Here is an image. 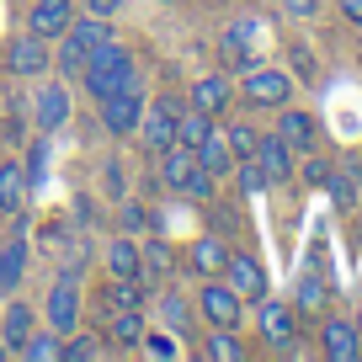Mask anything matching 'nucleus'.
I'll use <instances>...</instances> for the list:
<instances>
[{"mask_svg": "<svg viewBox=\"0 0 362 362\" xmlns=\"http://www.w3.org/2000/svg\"><path fill=\"white\" fill-rule=\"evenodd\" d=\"M107 325H112V341H117V346H139V341H144V315H139V309H117Z\"/></svg>", "mask_w": 362, "mask_h": 362, "instance_id": "nucleus-28", "label": "nucleus"}, {"mask_svg": "<svg viewBox=\"0 0 362 362\" xmlns=\"http://www.w3.org/2000/svg\"><path fill=\"white\" fill-rule=\"evenodd\" d=\"M325 187H330V197H336L341 208H351V203H357V187H351V176H341V170H330V176H325Z\"/></svg>", "mask_w": 362, "mask_h": 362, "instance_id": "nucleus-37", "label": "nucleus"}, {"mask_svg": "<svg viewBox=\"0 0 362 362\" xmlns=\"http://www.w3.org/2000/svg\"><path fill=\"white\" fill-rule=\"evenodd\" d=\"M192 304H197V315H203L208 325H229V330H235L240 315H245V298H240L224 277H203V288H197Z\"/></svg>", "mask_w": 362, "mask_h": 362, "instance_id": "nucleus-3", "label": "nucleus"}, {"mask_svg": "<svg viewBox=\"0 0 362 362\" xmlns=\"http://www.w3.org/2000/svg\"><path fill=\"white\" fill-rule=\"evenodd\" d=\"M357 330H362V298H357Z\"/></svg>", "mask_w": 362, "mask_h": 362, "instance_id": "nucleus-45", "label": "nucleus"}, {"mask_svg": "<svg viewBox=\"0 0 362 362\" xmlns=\"http://www.w3.org/2000/svg\"><path fill=\"white\" fill-rule=\"evenodd\" d=\"M75 325H80V288H75V272H69L64 283H54V293H48V330L69 336Z\"/></svg>", "mask_w": 362, "mask_h": 362, "instance_id": "nucleus-12", "label": "nucleus"}, {"mask_svg": "<svg viewBox=\"0 0 362 362\" xmlns=\"http://www.w3.org/2000/svg\"><path fill=\"white\" fill-rule=\"evenodd\" d=\"M6 69H11L16 80L48 75V37H37V33H22V37H11V48H6Z\"/></svg>", "mask_w": 362, "mask_h": 362, "instance_id": "nucleus-8", "label": "nucleus"}, {"mask_svg": "<svg viewBox=\"0 0 362 362\" xmlns=\"http://www.w3.org/2000/svg\"><path fill=\"white\" fill-rule=\"evenodd\" d=\"M224 139H229V149H235V165H240V160H250V155H256L261 128H256V123H229V128H224Z\"/></svg>", "mask_w": 362, "mask_h": 362, "instance_id": "nucleus-30", "label": "nucleus"}, {"mask_svg": "<svg viewBox=\"0 0 362 362\" xmlns=\"http://www.w3.org/2000/svg\"><path fill=\"white\" fill-rule=\"evenodd\" d=\"M218 117H208V112H197V107H181V117H176V144H187V149H197L208 139V128H214Z\"/></svg>", "mask_w": 362, "mask_h": 362, "instance_id": "nucleus-25", "label": "nucleus"}, {"mask_svg": "<svg viewBox=\"0 0 362 362\" xmlns=\"http://www.w3.org/2000/svg\"><path fill=\"white\" fill-rule=\"evenodd\" d=\"M0 336L11 341V346H22V341L33 336V309H27V304H6V315H0Z\"/></svg>", "mask_w": 362, "mask_h": 362, "instance_id": "nucleus-27", "label": "nucleus"}, {"mask_svg": "<svg viewBox=\"0 0 362 362\" xmlns=\"http://www.w3.org/2000/svg\"><path fill=\"white\" fill-rule=\"evenodd\" d=\"M218 54H224V64H250V43L235 33V27H229V33L218 37Z\"/></svg>", "mask_w": 362, "mask_h": 362, "instance_id": "nucleus-34", "label": "nucleus"}, {"mask_svg": "<svg viewBox=\"0 0 362 362\" xmlns=\"http://www.w3.org/2000/svg\"><path fill=\"white\" fill-rule=\"evenodd\" d=\"M256 325H261V336H267L272 346H293V336H298V315L283 304V298H261Z\"/></svg>", "mask_w": 362, "mask_h": 362, "instance_id": "nucleus-11", "label": "nucleus"}, {"mask_svg": "<svg viewBox=\"0 0 362 362\" xmlns=\"http://www.w3.org/2000/svg\"><path fill=\"white\" fill-rule=\"evenodd\" d=\"M59 357H64V362H96V357H102V341L80 336V341H69V346H59Z\"/></svg>", "mask_w": 362, "mask_h": 362, "instance_id": "nucleus-33", "label": "nucleus"}, {"mask_svg": "<svg viewBox=\"0 0 362 362\" xmlns=\"http://www.w3.org/2000/svg\"><path fill=\"white\" fill-rule=\"evenodd\" d=\"M320 351H325L330 362H357L362 357L357 320H325V325H320Z\"/></svg>", "mask_w": 362, "mask_h": 362, "instance_id": "nucleus-9", "label": "nucleus"}, {"mask_svg": "<svg viewBox=\"0 0 362 362\" xmlns=\"http://www.w3.org/2000/svg\"><path fill=\"white\" fill-rule=\"evenodd\" d=\"M59 69H64L69 80H80V75H86V48H75V43L64 37V48H59Z\"/></svg>", "mask_w": 362, "mask_h": 362, "instance_id": "nucleus-35", "label": "nucleus"}, {"mask_svg": "<svg viewBox=\"0 0 362 362\" xmlns=\"http://www.w3.org/2000/svg\"><path fill=\"white\" fill-rule=\"evenodd\" d=\"M69 16H75V0H33V11H27V33H37V37H64Z\"/></svg>", "mask_w": 362, "mask_h": 362, "instance_id": "nucleus-13", "label": "nucleus"}, {"mask_svg": "<svg viewBox=\"0 0 362 362\" xmlns=\"http://www.w3.org/2000/svg\"><path fill=\"white\" fill-rule=\"evenodd\" d=\"M235 102V86H229V75H203L192 86V107L208 117H224V107Z\"/></svg>", "mask_w": 362, "mask_h": 362, "instance_id": "nucleus-16", "label": "nucleus"}, {"mask_svg": "<svg viewBox=\"0 0 362 362\" xmlns=\"http://www.w3.org/2000/svg\"><path fill=\"white\" fill-rule=\"evenodd\" d=\"M107 272H112V277H144V250H139L134 235H117L112 245H107Z\"/></svg>", "mask_w": 362, "mask_h": 362, "instance_id": "nucleus-19", "label": "nucleus"}, {"mask_svg": "<svg viewBox=\"0 0 362 362\" xmlns=\"http://www.w3.org/2000/svg\"><path fill=\"white\" fill-rule=\"evenodd\" d=\"M80 6H86V11H90V16H112V11H117V6H123V0H80Z\"/></svg>", "mask_w": 362, "mask_h": 362, "instance_id": "nucleus-39", "label": "nucleus"}, {"mask_svg": "<svg viewBox=\"0 0 362 362\" xmlns=\"http://www.w3.org/2000/svg\"><path fill=\"white\" fill-rule=\"evenodd\" d=\"M283 6H288L293 16H315V6H320V0H283Z\"/></svg>", "mask_w": 362, "mask_h": 362, "instance_id": "nucleus-42", "label": "nucleus"}, {"mask_svg": "<svg viewBox=\"0 0 362 362\" xmlns=\"http://www.w3.org/2000/svg\"><path fill=\"white\" fill-rule=\"evenodd\" d=\"M325 277H320V272L315 267H309V272H298V293H293V304L298 309H304V315H315V309H325Z\"/></svg>", "mask_w": 362, "mask_h": 362, "instance_id": "nucleus-26", "label": "nucleus"}, {"mask_svg": "<svg viewBox=\"0 0 362 362\" xmlns=\"http://www.w3.org/2000/svg\"><path fill=\"white\" fill-rule=\"evenodd\" d=\"M64 37H69V43H75V48H86V59H90V48H102L107 43V37H117L112 33V27H107V16H80V22H75V16H69V27H64Z\"/></svg>", "mask_w": 362, "mask_h": 362, "instance_id": "nucleus-21", "label": "nucleus"}, {"mask_svg": "<svg viewBox=\"0 0 362 362\" xmlns=\"http://www.w3.org/2000/svg\"><path fill=\"white\" fill-rule=\"evenodd\" d=\"M293 69L298 75H315V54H309V48H293Z\"/></svg>", "mask_w": 362, "mask_h": 362, "instance_id": "nucleus-40", "label": "nucleus"}, {"mask_svg": "<svg viewBox=\"0 0 362 362\" xmlns=\"http://www.w3.org/2000/svg\"><path fill=\"white\" fill-rule=\"evenodd\" d=\"M22 272H27V245L22 240H6V245H0V293H16V288H22Z\"/></svg>", "mask_w": 362, "mask_h": 362, "instance_id": "nucleus-24", "label": "nucleus"}, {"mask_svg": "<svg viewBox=\"0 0 362 362\" xmlns=\"http://www.w3.org/2000/svg\"><path fill=\"white\" fill-rule=\"evenodd\" d=\"M261 165V176H267V187H283V181H293V149L283 144L277 134H261V144H256V155H250Z\"/></svg>", "mask_w": 362, "mask_h": 362, "instance_id": "nucleus-10", "label": "nucleus"}, {"mask_svg": "<svg viewBox=\"0 0 362 362\" xmlns=\"http://www.w3.org/2000/svg\"><path fill=\"white\" fill-rule=\"evenodd\" d=\"M48 165H54V149H48V134L43 139H33V149H27V187H43L48 181Z\"/></svg>", "mask_w": 362, "mask_h": 362, "instance_id": "nucleus-29", "label": "nucleus"}, {"mask_svg": "<svg viewBox=\"0 0 362 362\" xmlns=\"http://www.w3.org/2000/svg\"><path fill=\"white\" fill-rule=\"evenodd\" d=\"M176 117H181V102H176V96H160L155 107H144L139 128H144V144L155 149V155H165V149L176 144Z\"/></svg>", "mask_w": 362, "mask_h": 362, "instance_id": "nucleus-6", "label": "nucleus"}, {"mask_svg": "<svg viewBox=\"0 0 362 362\" xmlns=\"http://www.w3.org/2000/svg\"><path fill=\"white\" fill-rule=\"evenodd\" d=\"M160 320H165L176 336H192V320H197V304L187 293H160Z\"/></svg>", "mask_w": 362, "mask_h": 362, "instance_id": "nucleus-23", "label": "nucleus"}, {"mask_svg": "<svg viewBox=\"0 0 362 362\" xmlns=\"http://www.w3.org/2000/svg\"><path fill=\"white\" fill-rule=\"evenodd\" d=\"M341 6V16H346V22H362V0H336Z\"/></svg>", "mask_w": 362, "mask_h": 362, "instance_id": "nucleus-43", "label": "nucleus"}, {"mask_svg": "<svg viewBox=\"0 0 362 362\" xmlns=\"http://www.w3.org/2000/svg\"><path fill=\"white\" fill-rule=\"evenodd\" d=\"M37 128H43V134H54V128H64L69 123V90L59 86V80H48L43 90H37Z\"/></svg>", "mask_w": 362, "mask_h": 362, "instance_id": "nucleus-15", "label": "nucleus"}, {"mask_svg": "<svg viewBox=\"0 0 362 362\" xmlns=\"http://www.w3.org/2000/svg\"><path fill=\"white\" fill-rule=\"evenodd\" d=\"M165 6H170V0H165Z\"/></svg>", "mask_w": 362, "mask_h": 362, "instance_id": "nucleus-46", "label": "nucleus"}, {"mask_svg": "<svg viewBox=\"0 0 362 362\" xmlns=\"http://www.w3.org/2000/svg\"><path fill=\"white\" fill-rule=\"evenodd\" d=\"M197 165L208 170V176H229V170H235V149H229V139L218 134V128H208V139L203 144H197Z\"/></svg>", "mask_w": 362, "mask_h": 362, "instance_id": "nucleus-20", "label": "nucleus"}, {"mask_svg": "<svg viewBox=\"0 0 362 362\" xmlns=\"http://www.w3.org/2000/svg\"><path fill=\"white\" fill-rule=\"evenodd\" d=\"M325 176H330L325 160H304V181H325Z\"/></svg>", "mask_w": 362, "mask_h": 362, "instance_id": "nucleus-41", "label": "nucleus"}, {"mask_svg": "<svg viewBox=\"0 0 362 362\" xmlns=\"http://www.w3.org/2000/svg\"><path fill=\"white\" fill-rule=\"evenodd\" d=\"M203 357H208V362H245V346L235 341V330H229V325H208Z\"/></svg>", "mask_w": 362, "mask_h": 362, "instance_id": "nucleus-22", "label": "nucleus"}, {"mask_svg": "<svg viewBox=\"0 0 362 362\" xmlns=\"http://www.w3.org/2000/svg\"><path fill=\"white\" fill-rule=\"evenodd\" d=\"M139 117H144V90L139 86H123L112 96H102V128L112 139H128L139 128Z\"/></svg>", "mask_w": 362, "mask_h": 362, "instance_id": "nucleus-4", "label": "nucleus"}, {"mask_svg": "<svg viewBox=\"0 0 362 362\" xmlns=\"http://www.w3.org/2000/svg\"><path fill=\"white\" fill-rule=\"evenodd\" d=\"M139 250H144V272L149 277H165L170 272V245L165 240H149V245H139Z\"/></svg>", "mask_w": 362, "mask_h": 362, "instance_id": "nucleus-32", "label": "nucleus"}, {"mask_svg": "<svg viewBox=\"0 0 362 362\" xmlns=\"http://www.w3.org/2000/svg\"><path fill=\"white\" fill-rule=\"evenodd\" d=\"M27 197H33V187H27V170L16 165V160H6V165H0V214L22 218V214H27Z\"/></svg>", "mask_w": 362, "mask_h": 362, "instance_id": "nucleus-14", "label": "nucleus"}, {"mask_svg": "<svg viewBox=\"0 0 362 362\" xmlns=\"http://www.w3.org/2000/svg\"><path fill=\"white\" fill-rule=\"evenodd\" d=\"M240 96H245L250 107H288V96H293V75H288V69H261V64H250Z\"/></svg>", "mask_w": 362, "mask_h": 362, "instance_id": "nucleus-5", "label": "nucleus"}, {"mask_svg": "<svg viewBox=\"0 0 362 362\" xmlns=\"http://www.w3.org/2000/svg\"><path fill=\"white\" fill-rule=\"evenodd\" d=\"M6 351H11V341H6V336H0V357H6Z\"/></svg>", "mask_w": 362, "mask_h": 362, "instance_id": "nucleus-44", "label": "nucleus"}, {"mask_svg": "<svg viewBox=\"0 0 362 362\" xmlns=\"http://www.w3.org/2000/svg\"><path fill=\"white\" fill-rule=\"evenodd\" d=\"M240 192H250V197H256V192H267V176H261V165H256V160H240Z\"/></svg>", "mask_w": 362, "mask_h": 362, "instance_id": "nucleus-36", "label": "nucleus"}, {"mask_svg": "<svg viewBox=\"0 0 362 362\" xmlns=\"http://www.w3.org/2000/svg\"><path fill=\"white\" fill-rule=\"evenodd\" d=\"M277 139H283V144L293 149V155H298V149H309V144L320 139V123H315V112H293V107H288V112L277 117Z\"/></svg>", "mask_w": 362, "mask_h": 362, "instance_id": "nucleus-18", "label": "nucleus"}, {"mask_svg": "<svg viewBox=\"0 0 362 362\" xmlns=\"http://www.w3.org/2000/svg\"><path fill=\"white\" fill-rule=\"evenodd\" d=\"M224 261H229V245L214 235L192 240V250H187V267L197 272V277H224Z\"/></svg>", "mask_w": 362, "mask_h": 362, "instance_id": "nucleus-17", "label": "nucleus"}, {"mask_svg": "<svg viewBox=\"0 0 362 362\" xmlns=\"http://www.w3.org/2000/svg\"><path fill=\"white\" fill-rule=\"evenodd\" d=\"M160 176H165V187H170V192L192 197V203H214V176H208V170L197 165V149L170 144L165 155H160Z\"/></svg>", "mask_w": 362, "mask_h": 362, "instance_id": "nucleus-2", "label": "nucleus"}, {"mask_svg": "<svg viewBox=\"0 0 362 362\" xmlns=\"http://www.w3.org/2000/svg\"><path fill=\"white\" fill-rule=\"evenodd\" d=\"M86 90H90V102H102V96H112V90L123 86H139V69H134V54H128L117 37H107L102 48H90L86 59Z\"/></svg>", "mask_w": 362, "mask_h": 362, "instance_id": "nucleus-1", "label": "nucleus"}, {"mask_svg": "<svg viewBox=\"0 0 362 362\" xmlns=\"http://www.w3.org/2000/svg\"><path fill=\"white\" fill-rule=\"evenodd\" d=\"M59 346H64V341H59V330H54V336H27L16 351H22L27 362H54V357H59Z\"/></svg>", "mask_w": 362, "mask_h": 362, "instance_id": "nucleus-31", "label": "nucleus"}, {"mask_svg": "<svg viewBox=\"0 0 362 362\" xmlns=\"http://www.w3.org/2000/svg\"><path fill=\"white\" fill-rule=\"evenodd\" d=\"M224 283L235 288L240 298H267V267H261L250 250H229V261H224Z\"/></svg>", "mask_w": 362, "mask_h": 362, "instance_id": "nucleus-7", "label": "nucleus"}, {"mask_svg": "<svg viewBox=\"0 0 362 362\" xmlns=\"http://www.w3.org/2000/svg\"><path fill=\"white\" fill-rule=\"evenodd\" d=\"M117 224H123V235H139V229L149 224V214H144V203H123V214H117Z\"/></svg>", "mask_w": 362, "mask_h": 362, "instance_id": "nucleus-38", "label": "nucleus"}]
</instances>
